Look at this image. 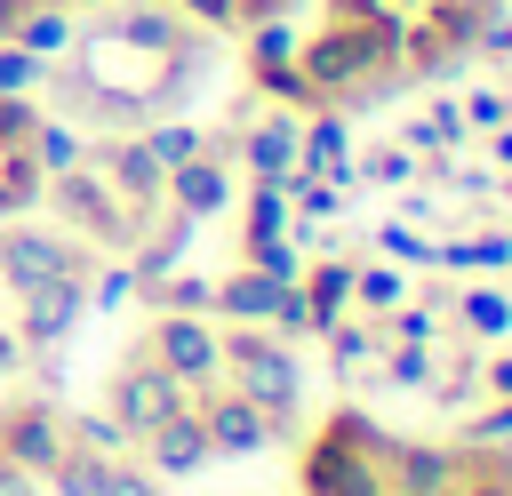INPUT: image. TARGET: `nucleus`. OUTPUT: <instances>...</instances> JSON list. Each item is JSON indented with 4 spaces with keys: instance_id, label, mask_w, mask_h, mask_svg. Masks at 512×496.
Listing matches in <instances>:
<instances>
[{
    "instance_id": "f257e3e1",
    "label": "nucleus",
    "mask_w": 512,
    "mask_h": 496,
    "mask_svg": "<svg viewBox=\"0 0 512 496\" xmlns=\"http://www.w3.org/2000/svg\"><path fill=\"white\" fill-rule=\"evenodd\" d=\"M176 416V376H160V368H136V376H120V424H168Z\"/></svg>"
},
{
    "instance_id": "20e7f679",
    "label": "nucleus",
    "mask_w": 512,
    "mask_h": 496,
    "mask_svg": "<svg viewBox=\"0 0 512 496\" xmlns=\"http://www.w3.org/2000/svg\"><path fill=\"white\" fill-rule=\"evenodd\" d=\"M360 296H368V304H400V272H368Z\"/></svg>"
},
{
    "instance_id": "f03ea898",
    "label": "nucleus",
    "mask_w": 512,
    "mask_h": 496,
    "mask_svg": "<svg viewBox=\"0 0 512 496\" xmlns=\"http://www.w3.org/2000/svg\"><path fill=\"white\" fill-rule=\"evenodd\" d=\"M208 424H216V440H224V448H256V440H264V424H256L240 400H216V408H208Z\"/></svg>"
},
{
    "instance_id": "7ed1b4c3",
    "label": "nucleus",
    "mask_w": 512,
    "mask_h": 496,
    "mask_svg": "<svg viewBox=\"0 0 512 496\" xmlns=\"http://www.w3.org/2000/svg\"><path fill=\"white\" fill-rule=\"evenodd\" d=\"M160 344H168V368H208L216 352H208V336L200 328H184V320H168L160 328Z\"/></svg>"
}]
</instances>
